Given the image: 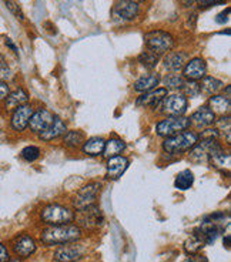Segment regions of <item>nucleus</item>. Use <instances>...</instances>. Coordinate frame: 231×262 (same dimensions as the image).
I'll return each mask as SVG.
<instances>
[{
	"instance_id": "a878e982",
	"label": "nucleus",
	"mask_w": 231,
	"mask_h": 262,
	"mask_svg": "<svg viewBox=\"0 0 231 262\" xmlns=\"http://www.w3.org/2000/svg\"><path fill=\"white\" fill-rule=\"evenodd\" d=\"M125 148V143L121 140V138L113 137L109 138L104 144V151H103V156L106 158L116 157V156H120Z\"/></svg>"
},
{
	"instance_id": "4be33fe9",
	"label": "nucleus",
	"mask_w": 231,
	"mask_h": 262,
	"mask_svg": "<svg viewBox=\"0 0 231 262\" xmlns=\"http://www.w3.org/2000/svg\"><path fill=\"white\" fill-rule=\"evenodd\" d=\"M208 107L214 114L227 116L230 113L231 101L230 98L225 97L224 94H216V96H212V98L208 100Z\"/></svg>"
},
{
	"instance_id": "a18cd8bd",
	"label": "nucleus",
	"mask_w": 231,
	"mask_h": 262,
	"mask_svg": "<svg viewBox=\"0 0 231 262\" xmlns=\"http://www.w3.org/2000/svg\"><path fill=\"white\" fill-rule=\"evenodd\" d=\"M230 90H231V87L230 85H227V87H225V97L230 98Z\"/></svg>"
},
{
	"instance_id": "f3484780",
	"label": "nucleus",
	"mask_w": 231,
	"mask_h": 262,
	"mask_svg": "<svg viewBox=\"0 0 231 262\" xmlns=\"http://www.w3.org/2000/svg\"><path fill=\"white\" fill-rule=\"evenodd\" d=\"M190 120V124H193L198 130H204L212 127L213 124H216V114L210 110L208 105H203L200 107L197 112H194L192 114Z\"/></svg>"
},
{
	"instance_id": "a211bd4d",
	"label": "nucleus",
	"mask_w": 231,
	"mask_h": 262,
	"mask_svg": "<svg viewBox=\"0 0 231 262\" xmlns=\"http://www.w3.org/2000/svg\"><path fill=\"white\" fill-rule=\"evenodd\" d=\"M67 131L66 123L57 116H54L53 121L49 124L46 130H43L39 134V138L41 141H53L56 138L63 137V134Z\"/></svg>"
},
{
	"instance_id": "c9c22d12",
	"label": "nucleus",
	"mask_w": 231,
	"mask_h": 262,
	"mask_svg": "<svg viewBox=\"0 0 231 262\" xmlns=\"http://www.w3.org/2000/svg\"><path fill=\"white\" fill-rule=\"evenodd\" d=\"M10 77H12V70H10L9 64H7L5 56L0 54V80L6 81V80L10 79Z\"/></svg>"
},
{
	"instance_id": "b1692460",
	"label": "nucleus",
	"mask_w": 231,
	"mask_h": 262,
	"mask_svg": "<svg viewBox=\"0 0 231 262\" xmlns=\"http://www.w3.org/2000/svg\"><path fill=\"white\" fill-rule=\"evenodd\" d=\"M160 81H161V79H160L159 74L152 73V74H147V76H143L139 80H136V83L133 84V89L137 93L150 92L160 84Z\"/></svg>"
},
{
	"instance_id": "f704fd0d",
	"label": "nucleus",
	"mask_w": 231,
	"mask_h": 262,
	"mask_svg": "<svg viewBox=\"0 0 231 262\" xmlns=\"http://www.w3.org/2000/svg\"><path fill=\"white\" fill-rule=\"evenodd\" d=\"M3 2H5L6 7L10 10V13L13 14L16 19L20 20V21H25V20H26L23 10L20 9V6L16 3V2H13V0H3Z\"/></svg>"
},
{
	"instance_id": "7c9ffc66",
	"label": "nucleus",
	"mask_w": 231,
	"mask_h": 262,
	"mask_svg": "<svg viewBox=\"0 0 231 262\" xmlns=\"http://www.w3.org/2000/svg\"><path fill=\"white\" fill-rule=\"evenodd\" d=\"M159 60L160 56L159 54H156V53L150 52V50H147V52H143L139 56V61L141 64L144 66L145 69H154L156 66L159 64Z\"/></svg>"
},
{
	"instance_id": "39448f33",
	"label": "nucleus",
	"mask_w": 231,
	"mask_h": 262,
	"mask_svg": "<svg viewBox=\"0 0 231 262\" xmlns=\"http://www.w3.org/2000/svg\"><path fill=\"white\" fill-rule=\"evenodd\" d=\"M144 43L147 50L161 56L170 52L174 47V37L170 33L163 30H153L144 34Z\"/></svg>"
},
{
	"instance_id": "58836bf2",
	"label": "nucleus",
	"mask_w": 231,
	"mask_h": 262,
	"mask_svg": "<svg viewBox=\"0 0 231 262\" xmlns=\"http://www.w3.org/2000/svg\"><path fill=\"white\" fill-rule=\"evenodd\" d=\"M10 259V252L3 243H0V262H7Z\"/></svg>"
},
{
	"instance_id": "2f4dec72",
	"label": "nucleus",
	"mask_w": 231,
	"mask_h": 262,
	"mask_svg": "<svg viewBox=\"0 0 231 262\" xmlns=\"http://www.w3.org/2000/svg\"><path fill=\"white\" fill-rule=\"evenodd\" d=\"M217 131L220 134H225V141L230 144L231 141V121H230V116L227 114V116H221V118L217 121Z\"/></svg>"
},
{
	"instance_id": "e433bc0d",
	"label": "nucleus",
	"mask_w": 231,
	"mask_h": 262,
	"mask_svg": "<svg viewBox=\"0 0 231 262\" xmlns=\"http://www.w3.org/2000/svg\"><path fill=\"white\" fill-rule=\"evenodd\" d=\"M227 0H197V5L200 9H208V7L224 5Z\"/></svg>"
},
{
	"instance_id": "c85d7f7f",
	"label": "nucleus",
	"mask_w": 231,
	"mask_h": 262,
	"mask_svg": "<svg viewBox=\"0 0 231 262\" xmlns=\"http://www.w3.org/2000/svg\"><path fill=\"white\" fill-rule=\"evenodd\" d=\"M193 183H194V174L190 170H184L177 174L174 187L180 191H187L192 188Z\"/></svg>"
},
{
	"instance_id": "0eeeda50",
	"label": "nucleus",
	"mask_w": 231,
	"mask_h": 262,
	"mask_svg": "<svg viewBox=\"0 0 231 262\" xmlns=\"http://www.w3.org/2000/svg\"><path fill=\"white\" fill-rule=\"evenodd\" d=\"M101 188H103L101 183H89L85 185L83 188L77 191V194L73 198V207L77 211H81L96 204V200L100 195Z\"/></svg>"
},
{
	"instance_id": "6e6552de",
	"label": "nucleus",
	"mask_w": 231,
	"mask_h": 262,
	"mask_svg": "<svg viewBox=\"0 0 231 262\" xmlns=\"http://www.w3.org/2000/svg\"><path fill=\"white\" fill-rule=\"evenodd\" d=\"M161 104V113L170 117V116H184V113L188 108V100L181 93H173L167 94Z\"/></svg>"
},
{
	"instance_id": "423d86ee",
	"label": "nucleus",
	"mask_w": 231,
	"mask_h": 262,
	"mask_svg": "<svg viewBox=\"0 0 231 262\" xmlns=\"http://www.w3.org/2000/svg\"><path fill=\"white\" fill-rule=\"evenodd\" d=\"M190 125H192L190 120L184 117V116H170V117L160 120L159 123L156 124V133L160 137L167 138L176 136L181 131L188 130Z\"/></svg>"
},
{
	"instance_id": "c03bdc74",
	"label": "nucleus",
	"mask_w": 231,
	"mask_h": 262,
	"mask_svg": "<svg viewBox=\"0 0 231 262\" xmlns=\"http://www.w3.org/2000/svg\"><path fill=\"white\" fill-rule=\"evenodd\" d=\"M230 239H231V236H230V235H227V236H225L224 243H225V248H227V249L230 248Z\"/></svg>"
},
{
	"instance_id": "9d476101",
	"label": "nucleus",
	"mask_w": 231,
	"mask_h": 262,
	"mask_svg": "<svg viewBox=\"0 0 231 262\" xmlns=\"http://www.w3.org/2000/svg\"><path fill=\"white\" fill-rule=\"evenodd\" d=\"M12 249H13L14 255L19 259H25L32 256L37 249V244L34 241V238L29 234H19L13 238L12 241Z\"/></svg>"
},
{
	"instance_id": "79ce46f5",
	"label": "nucleus",
	"mask_w": 231,
	"mask_h": 262,
	"mask_svg": "<svg viewBox=\"0 0 231 262\" xmlns=\"http://www.w3.org/2000/svg\"><path fill=\"white\" fill-rule=\"evenodd\" d=\"M5 43H6V46H7V47H10V49L13 50L14 54H19V52H17V47L14 46L13 41H12V40H10V39H6V41H5Z\"/></svg>"
},
{
	"instance_id": "2eb2a0df",
	"label": "nucleus",
	"mask_w": 231,
	"mask_h": 262,
	"mask_svg": "<svg viewBox=\"0 0 231 262\" xmlns=\"http://www.w3.org/2000/svg\"><path fill=\"white\" fill-rule=\"evenodd\" d=\"M129 165H130L129 158L123 157V156H116V157L107 158L106 178L110 180V181H117L124 174L125 170L129 168Z\"/></svg>"
},
{
	"instance_id": "5701e85b",
	"label": "nucleus",
	"mask_w": 231,
	"mask_h": 262,
	"mask_svg": "<svg viewBox=\"0 0 231 262\" xmlns=\"http://www.w3.org/2000/svg\"><path fill=\"white\" fill-rule=\"evenodd\" d=\"M104 144H106V140H104V138L92 137L83 143V145H81V151H83V154L90 156V157L103 156Z\"/></svg>"
},
{
	"instance_id": "de8ad7c7",
	"label": "nucleus",
	"mask_w": 231,
	"mask_h": 262,
	"mask_svg": "<svg viewBox=\"0 0 231 262\" xmlns=\"http://www.w3.org/2000/svg\"><path fill=\"white\" fill-rule=\"evenodd\" d=\"M132 2H134V3H140V2H144V0H132Z\"/></svg>"
},
{
	"instance_id": "393cba45",
	"label": "nucleus",
	"mask_w": 231,
	"mask_h": 262,
	"mask_svg": "<svg viewBox=\"0 0 231 262\" xmlns=\"http://www.w3.org/2000/svg\"><path fill=\"white\" fill-rule=\"evenodd\" d=\"M198 84H200V93H204L205 96H216L221 90H224V83L212 76H204L201 79V83Z\"/></svg>"
},
{
	"instance_id": "6ab92c4d",
	"label": "nucleus",
	"mask_w": 231,
	"mask_h": 262,
	"mask_svg": "<svg viewBox=\"0 0 231 262\" xmlns=\"http://www.w3.org/2000/svg\"><path fill=\"white\" fill-rule=\"evenodd\" d=\"M139 5L132 0H119L113 9V13L121 20H133L139 16Z\"/></svg>"
},
{
	"instance_id": "72a5a7b5",
	"label": "nucleus",
	"mask_w": 231,
	"mask_h": 262,
	"mask_svg": "<svg viewBox=\"0 0 231 262\" xmlns=\"http://www.w3.org/2000/svg\"><path fill=\"white\" fill-rule=\"evenodd\" d=\"M20 157L23 158L25 161H27V163H33V161H36L40 157V148L36 147V145H27V147H25L22 150Z\"/></svg>"
},
{
	"instance_id": "dca6fc26",
	"label": "nucleus",
	"mask_w": 231,
	"mask_h": 262,
	"mask_svg": "<svg viewBox=\"0 0 231 262\" xmlns=\"http://www.w3.org/2000/svg\"><path fill=\"white\" fill-rule=\"evenodd\" d=\"M207 74V64L201 57H194L188 60L185 63L183 69V77L185 80H192V81H198Z\"/></svg>"
},
{
	"instance_id": "49530a36",
	"label": "nucleus",
	"mask_w": 231,
	"mask_h": 262,
	"mask_svg": "<svg viewBox=\"0 0 231 262\" xmlns=\"http://www.w3.org/2000/svg\"><path fill=\"white\" fill-rule=\"evenodd\" d=\"M7 262H22V261H20L19 258H14V259H9Z\"/></svg>"
},
{
	"instance_id": "f8f14e48",
	"label": "nucleus",
	"mask_w": 231,
	"mask_h": 262,
	"mask_svg": "<svg viewBox=\"0 0 231 262\" xmlns=\"http://www.w3.org/2000/svg\"><path fill=\"white\" fill-rule=\"evenodd\" d=\"M86 252L85 247L76 244H63L61 247L54 251V261L56 262H76L83 258Z\"/></svg>"
},
{
	"instance_id": "7ed1b4c3",
	"label": "nucleus",
	"mask_w": 231,
	"mask_h": 262,
	"mask_svg": "<svg viewBox=\"0 0 231 262\" xmlns=\"http://www.w3.org/2000/svg\"><path fill=\"white\" fill-rule=\"evenodd\" d=\"M74 211L70 210L69 207L60 205V204H49L46 205L41 212L40 218L41 221L47 225H65L74 221Z\"/></svg>"
},
{
	"instance_id": "f257e3e1",
	"label": "nucleus",
	"mask_w": 231,
	"mask_h": 262,
	"mask_svg": "<svg viewBox=\"0 0 231 262\" xmlns=\"http://www.w3.org/2000/svg\"><path fill=\"white\" fill-rule=\"evenodd\" d=\"M83 236V229L79 225H49L41 231L40 239L45 245H63L79 241Z\"/></svg>"
},
{
	"instance_id": "4468645a",
	"label": "nucleus",
	"mask_w": 231,
	"mask_h": 262,
	"mask_svg": "<svg viewBox=\"0 0 231 262\" xmlns=\"http://www.w3.org/2000/svg\"><path fill=\"white\" fill-rule=\"evenodd\" d=\"M169 94V90H165L164 87H156L150 92L143 93L140 97L136 100V105L141 108H150V107H157V105L164 100V97Z\"/></svg>"
},
{
	"instance_id": "bb28decb",
	"label": "nucleus",
	"mask_w": 231,
	"mask_h": 262,
	"mask_svg": "<svg viewBox=\"0 0 231 262\" xmlns=\"http://www.w3.org/2000/svg\"><path fill=\"white\" fill-rule=\"evenodd\" d=\"M86 141L85 134L80 130H69L63 134V144L67 148H79Z\"/></svg>"
},
{
	"instance_id": "ddd939ff",
	"label": "nucleus",
	"mask_w": 231,
	"mask_h": 262,
	"mask_svg": "<svg viewBox=\"0 0 231 262\" xmlns=\"http://www.w3.org/2000/svg\"><path fill=\"white\" fill-rule=\"evenodd\" d=\"M53 113L47 108H37L34 110L30 121H29V128L33 134H40L43 130H46L49 124L53 121Z\"/></svg>"
},
{
	"instance_id": "f03ea898",
	"label": "nucleus",
	"mask_w": 231,
	"mask_h": 262,
	"mask_svg": "<svg viewBox=\"0 0 231 262\" xmlns=\"http://www.w3.org/2000/svg\"><path fill=\"white\" fill-rule=\"evenodd\" d=\"M198 141V134L194 131L185 130L176 136L167 137L163 143V151L167 156H180L190 151Z\"/></svg>"
},
{
	"instance_id": "c756f323",
	"label": "nucleus",
	"mask_w": 231,
	"mask_h": 262,
	"mask_svg": "<svg viewBox=\"0 0 231 262\" xmlns=\"http://www.w3.org/2000/svg\"><path fill=\"white\" fill-rule=\"evenodd\" d=\"M185 79L180 74H169L163 79L165 90H181V87L184 84Z\"/></svg>"
},
{
	"instance_id": "cd10ccee",
	"label": "nucleus",
	"mask_w": 231,
	"mask_h": 262,
	"mask_svg": "<svg viewBox=\"0 0 231 262\" xmlns=\"http://www.w3.org/2000/svg\"><path fill=\"white\" fill-rule=\"evenodd\" d=\"M204 239H203V236L200 235V232H198L197 229L193 232V235L190 238H187L184 243V251L188 254V255H194V254H198L203 247H204Z\"/></svg>"
},
{
	"instance_id": "aec40b11",
	"label": "nucleus",
	"mask_w": 231,
	"mask_h": 262,
	"mask_svg": "<svg viewBox=\"0 0 231 262\" xmlns=\"http://www.w3.org/2000/svg\"><path fill=\"white\" fill-rule=\"evenodd\" d=\"M187 61H188V54L185 52L165 53V57L163 60L165 70L172 73H178L180 70H183Z\"/></svg>"
},
{
	"instance_id": "1a4fd4ad",
	"label": "nucleus",
	"mask_w": 231,
	"mask_h": 262,
	"mask_svg": "<svg viewBox=\"0 0 231 262\" xmlns=\"http://www.w3.org/2000/svg\"><path fill=\"white\" fill-rule=\"evenodd\" d=\"M76 218L79 220L80 225L87 229H97L104 223V216H103L101 210L96 204H93V205L87 207L85 210L79 211V214L74 216V220Z\"/></svg>"
},
{
	"instance_id": "473e14b6",
	"label": "nucleus",
	"mask_w": 231,
	"mask_h": 262,
	"mask_svg": "<svg viewBox=\"0 0 231 262\" xmlns=\"http://www.w3.org/2000/svg\"><path fill=\"white\" fill-rule=\"evenodd\" d=\"M181 94H184L185 97H197L200 94V84L198 81H192V80H185L184 84L181 87Z\"/></svg>"
},
{
	"instance_id": "37998d69",
	"label": "nucleus",
	"mask_w": 231,
	"mask_h": 262,
	"mask_svg": "<svg viewBox=\"0 0 231 262\" xmlns=\"http://www.w3.org/2000/svg\"><path fill=\"white\" fill-rule=\"evenodd\" d=\"M180 2H181V5H183V6L188 7V6H192L193 3H196L197 0H180Z\"/></svg>"
},
{
	"instance_id": "4c0bfd02",
	"label": "nucleus",
	"mask_w": 231,
	"mask_h": 262,
	"mask_svg": "<svg viewBox=\"0 0 231 262\" xmlns=\"http://www.w3.org/2000/svg\"><path fill=\"white\" fill-rule=\"evenodd\" d=\"M10 93V87L7 84L6 81L0 80V103L5 101V98L7 97V94Z\"/></svg>"
},
{
	"instance_id": "a19ab883",
	"label": "nucleus",
	"mask_w": 231,
	"mask_h": 262,
	"mask_svg": "<svg viewBox=\"0 0 231 262\" xmlns=\"http://www.w3.org/2000/svg\"><path fill=\"white\" fill-rule=\"evenodd\" d=\"M228 16H230V9L227 7V9H225V12H223V13L218 14L217 19H216V21H217V23H220V25H223V23H225V21L228 20Z\"/></svg>"
},
{
	"instance_id": "9b49d317",
	"label": "nucleus",
	"mask_w": 231,
	"mask_h": 262,
	"mask_svg": "<svg viewBox=\"0 0 231 262\" xmlns=\"http://www.w3.org/2000/svg\"><path fill=\"white\" fill-rule=\"evenodd\" d=\"M33 112V105L29 103L14 108L10 116V128L14 133H23L29 127V121H30Z\"/></svg>"
},
{
	"instance_id": "20e7f679",
	"label": "nucleus",
	"mask_w": 231,
	"mask_h": 262,
	"mask_svg": "<svg viewBox=\"0 0 231 262\" xmlns=\"http://www.w3.org/2000/svg\"><path fill=\"white\" fill-rule=\"evenodd\" d=\"M224 150V147L218 143V140H207V138H198L196 145L190 150V160L193 163H210L212 158Z\"/></svg>"
},
{
	"instance_id": "ea45409f",
	"label": "nucleus",
	"mask_w": 231,
	"mask_h": 262,
	"mask_svg": "<svg viewBox=\"0 0 231 262\" xmlns=\"http://www.w3.org/2000/svg\"><path fill=\"white\" fill-rule=\"evenodd\" d=\"M183 262H208V259L203 255H198V254H194V255H190L188 258H185Z\"/></svg>"
},
{
	"instance_id": "412c9836",
	"label": "nucleus",
	"mask_w": 231,
	"mask_h": 262,
	"mask_svg": "<svg viewBox=\"0 0 231 262\" xmlns=\"http://www.w3.org/2000/svg\"><path fill=\"white\" fill-rule=\"evenodd\" d=\"M29 98H30V96H29L26 89L17 87L16 90L9 93L7 97L5 98V101H3L5 103V110L6 112H13L14 108L29 103Z\"/></svg>"
}]
</instances>
